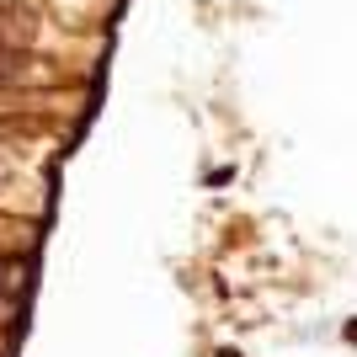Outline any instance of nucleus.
<instances>
[{
    "mask_svg": "<svg viewBox=\"0 0 357 357\" xmlns=\"http://www.w3.org/2000/svg\"><path fill=\"white\" fill-rule=\"evenodd\" d=\"M0 272H6V261H0Z\"/></svg>",
    "mask_w": 357,
    "mask_h": 357,
    "instance_id": "nucleus-1",
    "label": "nucleus"
}]
</instances>
